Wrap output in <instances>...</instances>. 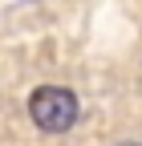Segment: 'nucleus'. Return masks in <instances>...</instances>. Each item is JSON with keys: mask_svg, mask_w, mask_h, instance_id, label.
I'll return each instance as SVG.
<instances>
[{"mask_svg": "<svg viewBox=\"0 0 142 146\" xmlns=\"http://www.w3.org/2000/svg\"><path fill=\"white\" fill-rule=\"evenodd\" d=\"M29 114H33V122L41 130L61 134V130H69L77 122V98L69 89H61V85H41L33 94V102H29Z\"/></svg>", "mask_w": 142, "mask_h": 146, "instance_id": "1", "label": "nucleus"}, {"mask_svg": "<svg viewBox=\"0 0 142 146\" xmlns=\"http://www.w3.org/2000/svg\"><path fill=\"white\" fill-rule=\"evenodd\" d=\"M126 146H134V142H126Z\"/></svg>", "mask_w": 142, "mask_h": 146, "instance_id": "2", "label": "nucleus"}]
</instances>
